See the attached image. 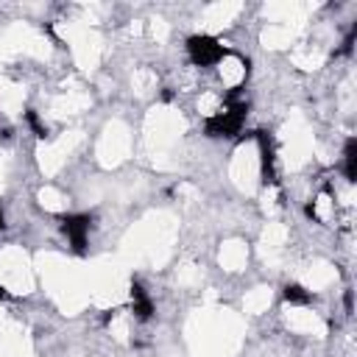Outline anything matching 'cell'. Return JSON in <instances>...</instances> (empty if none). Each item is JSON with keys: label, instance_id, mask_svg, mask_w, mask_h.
I'll use <instances>...</instances> for the list:
<instances>
[{"label": "cell", "instance_id": "cell-3", "mask_svg": "<svg viewBox=\"0 0 357 357\" xmlns=\"http://www.w3.org/2000/svg\"><path fill=\"white\" fill-rule=\"evenodd\" d=\"M59 223H61V231H64V237L70 240L73 251H75V254H84V251H86V237H89V223H92V218L75 212V215H61Z\"/></svg>", "mask_w": 357, "mask_h": 357}, {"label": "cell", "instance_id": "cell-8", "mask_svg": "<svg viewBox=\"0 0 357 357\" xmlns=\"http://www.w3.org/2000/svg\"><path fill=\"white\" fill-rule=\"evenodd\" d=\"M25 120H28V126H31L33 137H39V139H45V137H47V128L42 126V120H39V114H36L33 109H28V112H25Z\"/></svg>", "mask_w": 357, "mask_h": 357}, {"label": "cell", "instance_id": "cell-1", "mask_svg": "<svg viewBox=\"0 0 357 357\" xmlns=\"http://www.w3.org/2000/svg\"><path fill=\"white\" fill-rule=\"evenodd\" d=\"M245 114H248V103L245 100H229L223 112H215L204 120V134L206 137H234L243 123H245Z\"/></svg>", "mask_w": 357, "mask_h": 357}, {"label": "cell", "instance_id": "cell-4", "mask_svg": "<svg viewBox=\"0 0 357 357\" xmlns=\"http://www.w3.org/2000/svg\"><path fill=\"white\" fill-rule=\"evenodd\" d=\"M254 137L259 142V156H262V162H259L262 184H276L279 178H276V167H273V142H271L268 131H254Z\"/></svg>", "mask_w": 357, "mask_h": 357}, {"label": "cell", "instance_id": "cell-11", "mask_svg": "<svg viewBox=\"0 0 357 357\" xmlns=\"http://www.w3.org/2000/svg\"><path fill=\"white\" fill-rule=\"evenodd\" d=\"M0 298H3V301H6V298H11V293H8V290H6V287H0Z\"/></svg>", "mask_w": 357, "mask_h": 357}, {"label": "cell", "instance_id": "cell-9", "mask_svg": "<svg viewBox=\"0 0 357 357\" xmlns=\"http://www.w3.org/2000/svg\"><path fill=\"white\" fill-rule=\"evenodd\" d=\"M354 36H357V25H354V28L349 31V36L343 39V47L337 50V56H349V53H351V47H354Z\"/></svg>", "mask_w": 357, "mask_h": 357}, {"label": "cell", "instance_id": "cell-2", "mask_svg": "<svg viewBox=\"0 0 357 357\" xmlns=\"http://www.w3.org/2000/svg\"><path fill=\"white\" fill-rule=\"evenodd\" d=\"M226 53L229 50L220 45V39H215L209 33H192L187 39V56L195 67H215L223 61Z\"/></svg>", "mask_w": 357, "mask_h": 357}, {"label": "cell", "instance_id": "cell-5", "mask_svg": "<svg viewBox=\"0 0 357 357\" xmlns=\"http://www.w3.org/2000/svg\"><path fill=\"white\" fill-rule=\"evenodd\" d=\"M128 296H131V312H134V318H137V321H151V318H153V301H151L148 290H145L137 279H131Z\"/></svg>", "mask_w": 357, "mask_h": 357}, {"label": "cell", "instance_id": "cell-7", "mask_svg": "<svg viewBox=\"0 0 357 357\" xmlns=\"http://www.w3.org/2000/svg\"><path fill=\"white\" fill-rule=\"evenodd\" d=\"M282 296H284V301H290V304H310V301H312V293L304 290L301 284H284Z\"/></svg>", "mask_w": 357, "mask_h": 357}, {"label": "cell", "instance_id": "cell-10", "mask_svg": "<svg viewBox=\"0 0 357 357\" xmlns=\"http://www.w3.org/2000/svg\"><path fill=\"white\" fill-rule=\"evenodd\" d=\"M304 212H307V218H312V220L318 218V212H315V204H307V206H304Z\"/></svg>", "mask_w": 357, "mask_h": 357}, {"label": "cell", "instance_id": "cell-6", "mask_svg": "<svg viewBox=\"0 0 357 357\" xmlns=\"http://www.w3.org/2000/svg\"><path fill=\"white\" fill-rule=\"evenodd\" d=\"M343 173L349 181H357V139L349 137L343 145Z\"/></svg>", "mask_w": 357, "mask_h": 357}, {"label": "cell", "instance_id": "cell-12", "mask_svg": "<svg viewBox=\"0 0 357 357\" xmlns=\"http://www.w3.org/2000/svg\"><path fill=\"white\" fill-rule=\"evenodd\" d=\"M6 226V215H3V206H0V229Z\"/></svg>", "mask_w": 357, "mask_h": 357}]
</instances>
